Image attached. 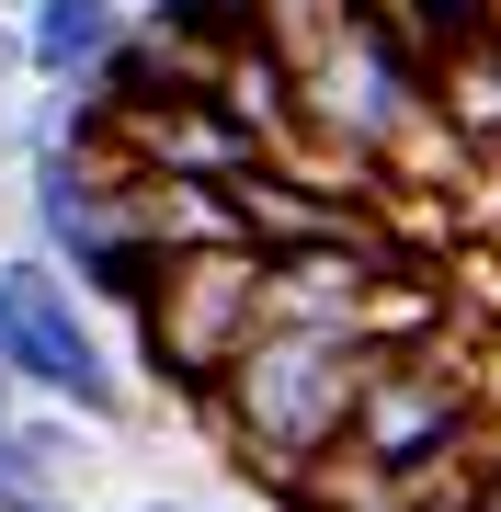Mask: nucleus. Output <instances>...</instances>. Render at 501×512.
I'll return each instance as SVG.
<instances>
[{
    "instance_id": "nucleus-7",
    "label": "nucleus",
    "mask_w": 501,
    "mask_h": 512,
    "mask_svg": "<svg viewBox=\"0 0 501 512\" xmlns=\"http://www.w3.org/2000/svg\"><path fill=\"white\" fill-rule=\"evenodd\" d=\"M92 433H103V421H80L57 399H23L12 410V478H23V490H69V478L92 467Z\"/></svg>"
},
{
    "instance_id": "nucleus-5",
    "label": "nucleus",
    "mask_w": 501,
    "mask_h": 512,
    "mask_svg": "<svg viewBox=\"0 0 501 512\" xmlns=\"http://www.w3.org/2000/svg\"><path fill=\"white\" fill-rule=\"evenodd\" d=\"M137 35V0H35L23 12V57L46 92H92V69Z\"/></svg>"
},
{
    "instance_id": "nucleus-8",
    "label": "nucleus",
    "mask_w": 501,
    "mask_h": 512,
    "mask_svg": "<svg viewBox=\"0 0 501 512\" xmlns=\"http://www.w3.org/2000/svg\"><path fill=\"white\" fill-rule=\"evenodd\" d=\"M467 512H501V410H490V433L467 444Z\"/></svg>"
},
{
    "instance_id": "nucleus-13",
    "label": "nucleus",
    "mask_w": 501,
    "mask_h": 512,
    "mask_svg": "<svg viewBox=\"0 0 501 512\" xmlns=\"http://www.w3.org/2000/svg\"><path fill=\"white\" fill-rule=\"evenodd\" d=\"M0 399H23V387H12V365H0Z\"/></svg>"
},
{
    "instance_id": "nucleus-9",
    "label": "nucleus",
    "mask_w": 501,
    "mask_h": 512,
    "mask_svg": "<svg viewBox=\"0 0 501 512\" xmlns=\"http://www.w3.org/2000/svg\"><path fill=\"white\" fill-rule=\"evenodd\" d=\"M0 512H92V501H69V490H23V478H12V490H0Z\"/></svg>"
},
{
    "instance_id": "nucleus-14",
    "label": "nucleus",
    "mask_w": 501,
    "mask_h": 512,
    "mask_svg": "<svg viewBox=\"0 0 501 512\" xmlns=\"http://www.w3.org/2000/svg\"><path fill=\"white\" fill-rule=\"evenodd\" d=\"M0 12H35V0H0Z\"/></svg>"
},
{
    "instance_id": "nucleus-12",
    "label": "nucleus",
    "mask_w": 501,
    "mask_h": 512,
    "mask_svg": "<svg viewBox=\"0 0 501 512\" xmlns=\"http://www.w3.org/2000/svg\"><path fill=\"white\" fill-rule=\"evenodd\" d=\"M137 512H228V501H171V490H160V501H137Z\"/></svg>"
},
{
    "instance_id": "nucleus-10",
    "label": "nucleus",
    "mask_w": 501,
    "mask_h": 512,
    "mask_svg": "<svg viewBox=\"0 0 501 512\" xmlns=\"http://www.w3.org/2000/svg\"><path fill=\"white\" fill-rule=\"evenodd\" d=\"M0 80H35V57H23V12H0Z\"/></svg>"
},
{
    "instance_id": "nucleus-6",
    "label": "nucleus",
    "mask_w": 501,
    "mask_h": 512,
    "mask_svg": "<svg viewBox=\"0 0 501 512\" xmlns=\"http://www.w3.org/2000/svg\"><path fill=\"white\" fill-rule=\"evenodd\" d=\"M433 114L456 126L467 160H501V23L490 35H456L433 57Z\"/></svg>"
},
{
    "instance_id": "nucleus-2",
    "label": "nucleus",
    "mask_w": 501,
    "mask_h": 512,
    "mask_svg": "<svg viewBox=\"0 0 501 512\" xmlns=\"http://www.w3.org/2000/svg\"><path fill=\"white\" fill-rule=\"evenodd\" d=\"M262 274H274V251L262 239H205V251H171L160 296L137 308V376L160 387L171 410H205L217 399V376L251 353V330L274 319L262 308Z\"/></svg>"
},
{
    "instance_id": "nucleus-4",
    "label": "nucleus",
    "mask_w": 501,
    "mask_h": 512,
    "mask_svg": "<svg viewBox=\"0 0 501 512\" xmlns=\"http://www.w3.org/2000/svg\"><path fill=\"white\" fill-rule=\"evenodd\" d=\"M388 228H342V239H297V251H274V274H262V308L274 319H308V330H353L365 308V285L388 274Z\"/></svg>"
},
{
    "instance_id": "nucleus-1",
    "label": "nucleus",
    "mask_w": 501,
    "mask_h": 512,
    "mask_svg": "<svg viewBox=\"0 0 501 512\" xmlns=\"http://www.w3.org/2000/svg\"><path fill=\"white\" fill-rule=\"evenodd\" d=\"M365 365H376V342H353V330L262 319V330H251V353L217 376V399H205L194 421L228 444V467H251L262 490H274V478H297L308 456H331V444L353 433Z\"/></svg>"
},
{
    "instance_id": "nucleus-3",
    "label": "nucleus",
    "mask_w": 501,
    "mask_h": 512,
    "mask_svg": "<svg viewBox=\"0 0 501 512\" xmlns=\"http://www.w3.org/2000/svg\"><path fill=\"white\" fill-rule=\"evenodd\" d=\"M0 365H12L23 399H57V410L103 421V433L137 410V387H126V365H114V342H103V308L57 274L46 251L0 262Z\"/></svg>"
},
{
    "instance_id": "nucleus-11",
    "label": "nucleus",
    "mask_w": 501,
    "mask_h": 512,
    "mask_svg": "<svg viewBox=\"0 0 501 512\" xmlns=\"http://www.w3.org/2000/svg\"><path fill=\"white\" fill-rule=\"evenodd\" d=\"M12 410H23V399H0V490H12Z\"/></svg>"
}]
</instances>
